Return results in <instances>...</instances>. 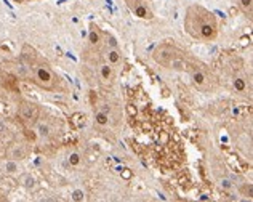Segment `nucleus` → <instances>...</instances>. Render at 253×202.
Here are the masks:
<instances>
[{
  "instance_id": "nucleus-16",
  "label": "nucleus",
  "mask_w": 253,
  "mask_h": 202,
  "mask_svg": "<svg viewBox=\"0 0 253 202\" xmlns=\"http://www.w3.org/2000/svg\"><path fill=\"white\" fill-rule=\"evenodd\" d=\"M0 61H2V59H0Z\"/></svg>"
},
{
  "instance_id": "nucleus-6",
  "label": "nucleus",
  "mask_w": 253,
  "mask_h": 202,
  "mask_svg": "<svg viewBox=\"0 0 253 202\" xmlns=\"http://www.w3.org/2000/svg\"><path fill=\"white\" fill-rule=\"evenodd\" d=\"M19 116H21L23 122L34 124V122H37V119H39V107L34 103L23 101L21 106H19Z\"/></svg>"
},
{
  "instance_id": "nucleus-3",
  "label": "nucleus",
  "mask_w": 253,
  "mask_h": 202,
  "mask_svg": "<svg viewBox=\"0 0 253 202\" xmlns=\"http://www.w3.org/2000/svg\"><path fill=\"white\" fill-rule=\"evenodd\" d=\"M31 69H32V80L43 90L55 92L59 90V79L51 67L46 63H34L29 61Z\"/></svg>"
},
{
  "instance_id": "nucleus-13",
  "label": "nucleus",
  "mask_w": 253,
  "mask_h": 202,
  "mask_svg": "<svg viewBox=\"0 0 253 202\" xmlns=\"http://www.w3.org/2000/svg\"><path fill=\"white\" fill-rule=\"evenodd\" d=\"M69 164H71L72 167H77L79 164H81V156H79L77 152L71 154V157H69Z\"/></svg>"
},
{
  "instance_id": "nucleus-12",
  "label": "nucleus",
  "mask_w": 253,
  "mask_h": 202,
  "mask_svg": "<svg viewBox=\"0 0 253 202\" xmlns=\"http://www.w3.org/2000/svg\"><path fill=\"white\" fill-rule=\"evenodd\" d=\"M39 133H41V137H50V135H51V129H50V127L48 125H46V124H39Z\"/></svg>"
},
{
  "instance_id": "nucleus-1",
  "label": "nucleus",
  "mask_w": 253,
  "mask_h": 202,
  "mask_svg": "<svg viewBox=\"0 0 253 202\" xmlns=\"http://www.w3.org/2000/svg\"><path fill=\"white\" fill-rule=\"evenodd\" d=\"M184 29L192 39L201 42H211L218 36L216 16L199 3H192L186 10Z\"/></svg>"
},
{
  "instance_id": "nucleus-5",
  "label": "nucleus",
  "mask_w": 253,
  "mask_h": 202,
  "mask_svg": "<svg viewBox=\"0 0 253 202\" xmlns=\"http://www.w3.org/2000/svg\"><path fill=\"white\" fill-rule=\"evenodd\" d=\"M125 3L133 15L139 19H148L149 21V19L154 18V13H152V10L149 8L144 0H125Z\"/></svg>"
},
{
  "instance_id": "nucleus-10",
  "label": "nucleus",
  "mask_w": 253,
  "mask_h": 202,
  "mask_svg": "<svg viewBox=\"0 0 253 202\" xmlns=\"http://www.w3.org/2000/svg\"><path fill=\"white\" fill-rule=\"evenodd\" d=\"M95 122L99 127H106V125L109 124V116L104 111H96V114H95Z\"/></svg>"
},
{
  "instance_id": "nucleus-8",
  "label": "nucleus",
  "mask_w": 253,
  "mask_h": 202,
  "mask_svg": "<svg viewBox=\"0 0 253 202\" xmlns=\"http://www.w3.org/2000/svg\"><path fill=\"white\" fill-rule=\"evenodd\" d=\"M106 61H108L109 66L116 67L122 63V53L117 47H111V49L106 50Z\"/></svg>"
},
{
  "instance_id": "nucleus-9",
  "label": "nucleus",
  "mask_w": 253,
  "mask_h": 202,
  "mask_svg": "<svg viewBox=\"0 0 253 202\" xmlns=\"http://www.w3.org/2000/svg\"><path fill=\"white\" fill-rule=\"evenodd\" d=\"M101 37H103V34H101V31H99L98 26L91 24L90 26V34H88V42L93 47H98L99 44H101Z\"/></svg>"
},
{
  "instance_id": "nucleus-4",
  "label": "nucleus",
  "mask_w": 253,
  "mask_h": 202,
  "mask_svg": "<svg viewBox=\"0 0 253 202\" xmlns=\"http://www.w3.org/2000/svg\"><path fill=\"white\" fill-rule=\"evenodd\" d=\"M189 76H191V82L194 85V89H197L199 92H210L213 87H215L211 76H209V72L205 71L204 67L194 66L189 71Z\"/></svg>"
},
{
  "instance_id": "nucleus-15",
  "label": "nucleus",
  "mask_w": 253,
  "mask_h": 202,
  "mask_svg": "<svg viewBox=\"0 0 253 202\" xmlns=\"http://www.w3.org/2000/svg\"><path fill=\"white\" fill-rule=\"evenodd\" d=\"M16 3H24V2H29V0H15Z\"/></svg>"
},
{
  "instance_id": "nucleus-14",
  "label": "nucleus",
  "mask_w": 253,
  "mask_h": 202,
  "mask_svg": "<svg viewBox=\"0 0 253 202\" xmlns=\"http://www.w3.org/2000/svg\"><path fill=\"white\" fill-rule=\"evenodd\" d=\"M234 87H236V90L244 92V90H245V82H244V79H236V80H234Z\"/></svg>"
},
{
  "instance_id": "nucleus-11",
  "label": "nucleus",
  "mask_w": 253,
  "mask_h": 202,
  "mask_svg": "<svg viewBox=\"0 0 253 202\" xmlns=\"http://www.w3.org/2000/svg\"><path fill=\"white\" fill-rule=\"evenodd\" d=\"M239 6L241 10L245 13L247 16H252V11H253V0H239Z\"/></svg>"
},
{
  "instance_id": "nucleus-7",
  "label": "nucleus",
  "mask_w": 253,
  "mask_h": 202,
  "mask_svg": "<svg viewBox=\"0 0 253 202\" xmlns=\"http://www.w3.org/2000/svg\"><path fill=\"white\" fill-rule=\"evenodd\" d=\"M98 74H99V79L103 80V84H112L114 82V79H116V72H114V67L109 66L108 63H104L99 66V69H98Z\"/></svg>"
},
{
  "instance_id": "nucleus-2",
  "label": "nucleus",
  "mask_w": 253,
  "mask_h": 202,
  "mask_svg": "<svg viewBox=\"0 0 253 202\" xmlns=\"http://www.w3.org/2000/svg\"><path fill=\"white\" fill-rule=\"evenodd\" d=\"M152 58L157 64H161L165 69L171 71H186L189 72L192 67L197 66L194 61L188 56V53H184L170 42H164L156 50L152 51Z\"/></svg>"
}]
</instances>
